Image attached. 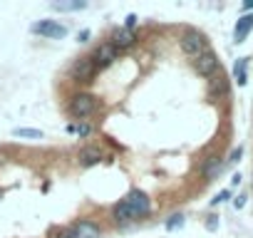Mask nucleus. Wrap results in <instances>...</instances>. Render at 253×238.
Here are the masks:
<instances>
[{"instance_id": "nucleus-1", "label": "nucleus", "mask_w": 253, "mask_h": 238, "mask_svg": "<svg viewBox=\"0 0 253 238\" xmlns=\"http://www.w3.org/2000/svg\"><path fill=\"white\" fill-rule=\"evenodd\" d=\"M112 213H114V218L122 221V223H126V221H137V218H144V216L152 213V203H149L147 194H142V191H132L129 196L122 198V201L114 206Z\"/></svg>"}, {"instance_id": "nucleus-2", "label": "nucleus", "mask_w": 253, "mask_h": 238, "mask_svg": "<svg viewBox=\"0 0 253 238\" xmlns=\"http://www.w3.org/2000/svg\"><path fill=\"white\" fill-rule=\"evenodd\" d=\"M97 107H99V102H97V97H92V94H75L72 102H70V112H72V117H77V119H84V117L94 114Z\"/></svg>"}, {"instance_id": "nucleus-3", "label": "nucleus", "mask_w": 253, "mask_h": 238, "mask_svg": "<svg viewBox=\"0 0 253 238\" xmlns=\"http://www.w3.org/2000/svg\"><path fill=\"white\" fill-rule=\"evenodd\" d=\"M179 42H181V52L189 55V57H199V55L206 52V40H204V35H199L196 30H186Z\"/></svg>"}, {"instance_id": "nucleus-4", "label": "nucleus", "mask_w": 253, "mask_h": 238, "mask_svg": "<svg viewBox=\"0 0 253 238\" xmlns=\"http://www.w3.org/2000/svg\"><path fill=\"white\" fill-rule=\"evenodd\" d=\"M33 33L35 35H42V38H50V40H62L67 35V28L57 20H40L33 25Z\"/></svg>"}, {"instance_id": "nucleus-5", "label": "nucleus", "mask_w": 253, "mask_h": 238, "mask_svg": "<svg viewBox=\"0 0 253 238\" xmlns=\"http://www.w3.org/2000/svg\"><path fill=\"white\" fill-rule=\"evenodd\" d=\"M117 57H119V47H114V42H102V45L94 50L92 62H94L97 67H107V65H112Z\"/></svg>"}, {"instance_id": "nucleus-6", "label": "nucleus", "mask_w": 253, "mask_h": 238, "mask_svg": "<svg viewBox=\"0 0 253 238\" xmlns=\"http://www.w3.org/2000/svg\"><path fill=\"white\" fill-rule=\"evenodd\" d=\"M194 67H196V72H199L201 77H211V75H216V70H218V57H216L211 50H206L204 55L196 57Z\"/></svg>"}, {"instance_id": "nucleus-7", "label": "nucleus", "mask_w": 253, "mask_h": 238, "mask_svg": "<svg viewBox=\"0 0 253 238\" xmlns=\"http://www.w3.org/2000/svg\"><path fill=\"white\" fill-rule=\"evenodd\" d=\"M94 70H97V65L92 62V57H82V60H77L75 67H72V79H77V82H89L92 75H94Z\"/></svg>"}, {"instance_id": "nucleus-8", "label": "nucleus", "mask_w": 253, "mask_h": 238, "mask_svg": "<svg viewBox=\"0 0 253 238\" xmlns=\"http://www.w3.org/2000/svg\"><path fill=\"white\" fill-rule=\"evenodd\" d=\"M251 30H253V15H243V18H238L236 30H233V40H236V42H243V40L248 38Z\"/></svg>"}, {"instance_id": "nucleus-9", "label": "nucleus", "mask_w": 253, "mask_h": 238, "mask_svg": "<svg viewBox=\"0 0 253 238\" xmlns=\"http://www.w3.org/2000/svg\"><path fill=\"white\" fill-rule=\"evenodd\" d=\"M72 228H75V233H77L80 238H99V228H97L94 223H89V221H80V223H75Z\"/></svg>"}, {"instance_id": "nucleus-10", "label": "nucleus", "mask_w": 253, "mask_h": 238, "mask_svg": "<svg viewBox=\"0 0 253 238\" xmlns=\"http://www.w3.org/2000/svg\"><path fill=\"white\" fill-rule=\"evenodd\" d=\"M134 33L132 30H119L117 35H114V47H129V45H134Z\"/></svg>"}, {"instance_id": "nucleus-11", "label": "nucleus", "mask_w": 253, "mask_h": 238, "mask_svg": "<svg viewBox=\"0 0 253 238\" xmlns=\"http://www.w3.org/2000/svg\"><path fill=\"white\" fill-rule=\"evenodd\" d=\"M102 159V154L97 152V149H84L82 154H80V161L84 164V166H92V164H97Z\"/></svg>"}, {"instance_id": "nucleus-12", "label": "nucleus", "mask_w": 253, "mask_h": 238, "mask_svg": "<svg viewBox=\"0 0 253 238\" xmlns=\"http://www.w3.org/2000/svg\"><path fill=\"white\" fill-rule=\"evenodd\" d=\"M55 10H84L87 3L84 0H72V3H52Z\"/></svg>"}, {"instance_id": "nucleus-13", "label": "nucleus", "mask_w": 253, "mask_h": 238, "mask_svg": "<svg viewBox=\"0 0 253 238\" xmlns=\"http://www.w3.org/2000/svg\"><path fill=\"white\" fill-rule=\"evenodd\" d=\"M13 134L20 137V139H42V132H40V129H25V127H18V129H13Z\"/></svg>"}, {"instance_id": "nucleus-14", "label": "nucleus", "mask_w": 253, "mask_h": 238, "mask_svg": "<svg viewBox=\"0 0 253 238\" xmlns=\"http://www.w3.org/2000/svg\"><path fill=\"white\" fill-rule=\"evenodd\" d=\"M233 75H236V82L238 84H246V57H241L233 67Z\"/></svg>"}, {"instance_id": "nucleus-15", "label": "nucleus", "mask_w": 253, "mask_h": 238, "mask_svg": "<svg viewBox=\"0 0 253 238\" xmlns=\"http://www.w3.org/2000/svg\"><path fill=\"white\" fill-rule=\"evenodd\" d=\"M70 132H77V134L87 137V134H89V127H87V124H82V127H70Z\"/></svg>"}, {"instance_id": "nucleus-16", "label": "nucleus", "mask_w": 253, "mask_h": 238, "mask_svg": "<svg viewBox=\"0 0 253 238\" xmlns=\"http://www.w3.org/2000/svg\"><path fill=\"white\" fill-rule=\"evenodd\" d=\"M124 25H126V30H132V28L137 25V15H134V13H132V15H126V23H124Z\"/></svg>"}, {"instance_id": "nucleus-17", "label": "nucleus", "mask_w": 253, "mask_h": 238, "mask_svg": "<svg viewBox=\"0 0 253 238\" xmlns=\"http://www.w3.org/2000/svg\"><path fill=\"white\" fill-rule=\"evenodd\" d=\"M57 238H80V236L75 233V228H67V231H62V233H60Z\"/></svg>"}, {"instance_id": "nucleus-18", "label": "nucleus", "mask_w": 253, "mask_h": 238, "mask_svg": "<svg viewBox=\"0 0 253 238\" xmlns=\"http://www.w3.org/2000/svg\"><path fill=\"white\" fill-rule=\"evenodd\" d=\"M226 198H231V191H221V194L213 198V203H221V201H226Z\"/></svg>"}, {"instance_id": "nucleus-19", "label": "nucleus", "mask_w": 253, "mask_h": 238, "mask_svg": "<svg viewBox=\"0 0 253 238\" xmlns=\"http://www.w3.org/2000/svg\"><path fill=\"white\" fill-rule=\"evenodd\" d=\"M169 228H174V226H181V216H171V221L167 223Z\"/></svg>"}, {"instance_id": "nucleus-20", "label": "nucleus", "mask_w": 253, "mask_h": 238, "mask_svg": "<svg viewBox=\"0 0 253 238\" xmlns=\"http://www.w3.org/2000/svg\"><path fill=\"white\" fill-rule=\"evenodd\" d=\"M238 159H241V147H238V149H233V154H231V159H228V161H238Z\"/></svg>"}, {"instance_id": "nucleus-21", "label": "nucleus", "mask_w": 253, "mask_h": 238, "mask_svg": "<svg viewBox=\"0 0 253 238\" xmlns=\"http://www.w3.org/2000/svg\"><path fill=\"white\" fill-rule=\"evenodd\" d=\"M243 203H246V196H238L236 198V208H243Z\"/></svg>"}, {"instance_id": "nucleus-22", "label": "nucleus", "mask_w": 253, "mask_h": 238, "mask_svg": "<svg viewBox=\"0 0 253 238\" xmlns=\"http://www.w3.org/2000/svg\"><path fill=\"white\" fill-rule=\"evenodd\" d=\"M243 8H246V10H253V0H248V3H243Z\"/></svg>"}]
</instances>
